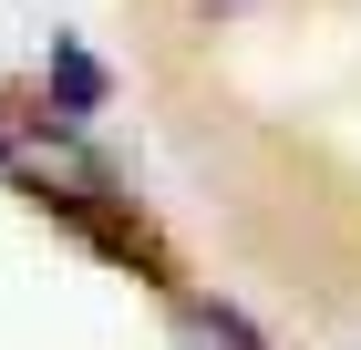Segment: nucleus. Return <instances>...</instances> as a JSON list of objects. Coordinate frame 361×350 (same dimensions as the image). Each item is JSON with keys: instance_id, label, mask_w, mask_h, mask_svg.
I'll return each mask as SVG.
<instances>
[{"instance_id": "obj_2", "label": "nucleus", "mask_w": 361, "mask_h": 350, "mask_svg": "<svg viewBox=\"0 0 361 350\" xmlns=\"http://www.w3.org/2000/svg\"><path fill=\"white\" fill-rule=\"evenodd\" d=\"M176 340H186V350H258L248 320H238V309H207V299H186V309H176Z\"/></svg>"}, {"instance_id": "obj_1", "label": "nucleus", "mask_w": 361, "mask_h": 350, "mask_svg": "<svg viewBox=\"0 0 361 350\" xmlns=\"http://www.w3.org/2000/svg\"><path fill=\"white\" fill-rule=\"evenodd\" d=\"M52 93H62V124H83V113L104 104V62H93L83 42H52Z\"/></svg>"}, {"instance_id": "obj_3", "label": "nucleus", "mask_w": 361, "mask_h": 350, "mask_svg": "<svg viewBox=\"0 0 361 350\" xmlns=\"http://www.w3.org/2000/svg\"><path fill=\"white\" fill-rule=\"evenodd\" d=\"M207 11H238V0H207Z\"/></svg>"}]
</instances>
